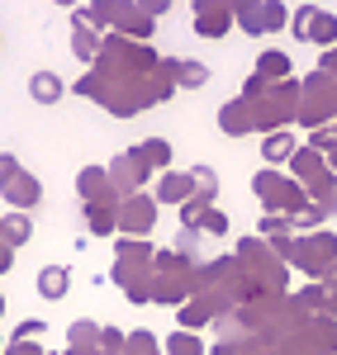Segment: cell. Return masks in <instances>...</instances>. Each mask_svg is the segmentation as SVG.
Segmentation results:
<instances>
[{"mask_svg":"<svg viewBox=\"0 0 337 355\" xmlns=\"http://www.w3.org/2000/svg\"><path fill=\"white\" fill-rule=\"evenodd\" d=\"M28 90H33V100H48V105H53L57 95H62V85H57V76H53V71H38Z\"/></svg>","mask_w":337,"mask_h":355,"instance_id":"obj_1","label":"cell"},{"mask_svg":"<svg viewBox=\"0 0 337 355\" xmlns=\"http://www.w3.org/2000/svg\"><path fill=\"white\" fill-rule=\"evenodd\" d=\"M38 289H43V294H62V275H48V270H43V275H38Z\"/></svg>","mask_w":337,"mask_h":355,"instance_id":"obj_2","label":"cell"}]
</instances>
